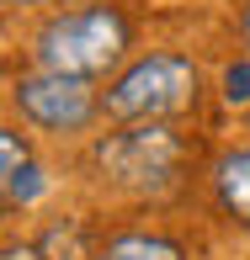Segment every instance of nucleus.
<instances>
[{"label": "nucleus", "instance_id": "7", "mask_svg": "<svg viewBox=\"0 0 250 260\" xmlns=\"http://www.w3.org/2000/svg\"><path fill=\"white\" fill-rule=\"evenodd\" d=\"M101 260H186V255L165 234H117V239H106Z\"/></svg>", "mask_w": 250, "mask_h": 260}, {"label": "nucleus", "instance_id": "11", "mask_svg": "<svg viewBox=\"0 0 250 260\" xmlns=\"http://www.w3.org/2000/svg\"><path fill=\"white\" fill-rule=\"evenodd\" d=\"M6 6H48V0H6Z\"/></svg>", "mask_w": 250, "mask_h": 260}, {"label": "nucleus", "instance_id": "2", "mask_svg": "<svg viewBox=\"0 0 250 260\" xmlns=\"http://www.w3.org/2000/svg\"><path fill=\"white\" fill-rule=\"evenodd\" d=\"M197 101V64L181 53H144L106 85V117L112 122H165Z\"/></svg>", "mask_w": 250, "mask_h": 260}, {"label": "nucleus", "instance_id": "10", "mask_svg": "<svg viewBox=\"0 0 250 260\" xmlns=\"http://www.w3.org/2000/svg\"><path fill=\"white\" fill-rule=\"evenodd\" d=\"M240 38L250 43V6H245V16H240Z\"/></svg>", "mask_w": 250, "mask_h": 260}, {"label": "nucleus", "instance_id": "4", "mask_svg": "<svg viewBox=\"0 0 250 260\" xmlns=\"http://www.w3.org/2000/svg\"><path fill=\"white\" fill-rule=\"evenodd\" d=\"M11 101L16 112L27 117L32 127L43 133H80V127L96 117V90L91 80H75V75H53V69H32L11 85Z\"/></svg>", "mask_w": 250, "mask_h": 260}, {"label": "nucleus", "instance_id": "6", "mask_svg": "<svg viewBox=\"0 0 250 260\" xmlns=\"http://www.w3.org/2000/svg\"><path fill=\"white\" fill-rule=\"evenodd\" d=\"M213 197H218V207L229 212L234 223H250V149H234V154L218 159Z\"/></svg>", "mask_w": 250, "mask_h": 260}, {"label": "nucleus", "instance_id": "9", "mask_svg": "<svg viewBox=\"0 0 250 260\" xmlns=\"http://www.w3.org/2000/svg\"><path fill=\"white\" fill-rule=\"evenodd\" d=\"M0 260H43V250H38V244H6Z\"/></svg>", "mask_w": 250, "mask_h": 260}, {"label": "nucleus", "instance_id": "5", "mask_svg": "<svg viewBox=\"0 0 250 260\" xmlns=\"http://www.w3.org/2000/svg\"><path fill=\"white\" fill-rule=\"evenodd\" d=\"M0 186H6V207H27L43 197V170L11 127L0 133Z\"/></svg>", "mask_w": 250, "mask_h": 260}, {"label": "nucleus", "instance_id": "1", "mask_svg": "<svg viewBox=\"0 0 250 260\" xmlns=\"http://www.w3.org/2000/svg\"><path fill=\"white\" fill-rule=\"evenodd\" d=\"M133 48V27L117 6H80V11H59L38 27L32 38V58L38 69L53 75H75V80H101Z\"/></svg>", "mask_w": 250, "mask_h": 260}, {"label": "nucleus", "instance_id": "3", "mask_svg": "<svg viewBox=\"0 0 250 260\" xmlns=\"http://www.w3.org/2000/svg\"><path fill=\"white\" fill-rule=\"evenodd\" d=\"M181 165H186V144L165 122H128V127H117V133H106L96 144V170L112 186L138 191V197L171 191Z\"/></svg>", "mask_w": 250, "mask_h": 260}, {"label": "nucleus", "instance_id": "8", "mask_svg": "<svg viewBox=\"0 0 250 260\" xmlns=\"http://www.w3.org/2000/svg\"><path fill=\"white\" fill-rule=\"evenodd\" d=\"M224 101L229 106H250V58H234L224 69Z\"/></svg>", "mask_w": 250, "mask_h": 260}]
</instances>
